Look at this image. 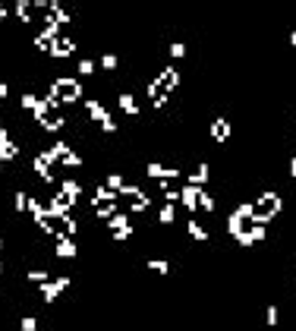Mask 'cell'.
I'll list each match as a JSON object with an SVG mask.
<instances>
[{"label": "cell", "instance_id": "6da1fadb", "mask_svg": "<svg viewBox=\"0 0 296 331\" xmlns=\"http://www.w3.org/2000/svg\"><path fill=\"white\" fill-rule=\"evenodd\" d=\"M284 208V199L278 193H261L255 202H249V215H252L255 224H268L278 218V211Z\"/></svg>", "mask_w": 296, "mask_h": 331}, {"label": "cell", "instance_id": "7a4b0ae2", "mask_svg": "<svg viewBox=\"0 0 296 331\" xmlns=\"http://www.w3.org/2000/svg\"><path fill=\"white\" fill-rule=\"evenodd\" d=\"M82 95V82L79 79H73V76H57L51 82V95L57 104H70V101H76V98Z\"/></svg>", "mask_w": 296, "mask_h": 331}, {"label": "cell", "instance_id": "3957f363", "mask_svg": "<svg viewBox=\"0 0 296 331\" xmlns=\"http://www.w3.org/2000/svg\"><path fill=\"white\" fill-rule=\"evenodd\" d=\"M211 139L218 145H224L227 139H230V120H224V117H218V120L211 123Z\"/></svg>", "mask_w": 296, "mask_h": 331}, {"label": "cell", "instance_id": "277c9868", "mask_svg": "<svg viewBox=\"0 0 296 331\" xmlns=\"http://www.w3.org/2000/svg\"><path fill=\"white\" fill-rule=\"evenodd\" d=\"M205 180H208V164H199V167L189 174V183H192V186H202Z\"/></svg>", "mask_w": 296, "mask_h": 331}, {"label": "cell", "instance_id": "5b68a950", "mask_svg": "<svg viewBox=\"0 0 296 331\" xmlns=\"http://www.w3.org/2000/svg\"><path fill=\"white\" fill-rule=\"evenodd\" d=\"M117 104H120V108L126 110V114H132V117L139 114V104L132 101V95H120V98H117Z\"/></svg>", "mask_w": 296, "mask_h": 331}, {"label": "cell", "instance_id": "8992f818", "mask_svg": "<svg viewBox=\"0 0 296 331\" xmlns=\"http://www.w3.org/2000/svg\"><path fill=\"white\" fill-rule=\"evenodd\" d=\"M186 230H189L192 240H208V230L202 227V224H196V221H186Z\"/></svg>", "mask_w": 296, "mask_h": 331}, {"label": "cell", "instance_id": "52a82bcc", "mask_svg": "<svg viewBox=\"0 0 296 331\" xmlns=\"http://www.w3.org/2000/svg\"><path fill=\"white\" fill-rule=\"evenodd\" d=\"M148 268L158 271V275H167V271H170V265H167L164 259H148Z\"/></svg>", "mask_w": 296, "mask_h": 331}, {"label": "cell", "instance_id": "ba28073f", "mask_svg": "<svg viewBox=\"0 0 296 331\" xmlns=\"http://www.w3.org/2000/svg\"><path fill=\"white\" fill-rule=\"evenodd\" d=\"M173 205H164V208H161V224H173Z\"/></svg>", "mask_w": 296, "mask_h": 331}, {"label": "cell", "instance_id": "9c48e42d", "mask_svg": "<svg viewBox=\"0 0 296 331\" xmlns=\"http://www.w3.org/2000/svg\"><path fill=\"white\" fill-rule=\"evenodd\" d=\"M92 73H95V63H92V60H82V63H79V76H92Z\"/></svg>", "mask_w": 296, "mask_h": 331}, {"label": "cell", "instance_id": "30bf717a", "mask_svg": "<svg viewBox=\"0 0 296 331\" xmlns=\"http://www.w3.org/2000/svg\"><path fill=\"white\" fill-rule=\"evenodd\" d=\"M186 54V44H170V57H183Z\"/></svg>", "mask_w": 296, "mask_h": 331}, {"label": "cell", "instance_id": "8fae6325", "mask_svg": "<svg viewBox=\"0 0 296 331\" xmlns=\"http://www.w3.org/2000/svg\"><path fill=\"white\" fill-rule=\"evenodd\" d=\"M268 325H278V309H274V306L268 309Z\"/></svg>", "mask_w": 296, "mask_h": 331}, {"label": "cell", "instance_id": "7c38bea8", "mask_svg": "<svg viewBox=\"0 0 296 331\" xmlns=\"http://www.w3.org/2000/svg\"><path fill=\"white\" fill-rule=\"evenodd\" d=\"M0 98H6V82H0Z\"/></svg>", "mask_w": 296, "mask_h": 331}, {"label": "cell", "instance_id": "4fadbf2b", "mask_svg": "<svg viewBox=\"0 0 296 331\" xmlns=\"http://www.w3.org/2000/svg\"><path fill=\"white\" fill-rule=\"evenodd\" d=\"M3 16H6V6H3V3H0V22H3Z\"/></svg>", "mask_w": 296, "mask_h": 331}, {"label": "cell", "instance_id": "5bb4252c", "mask_svg": "<svg viewBox=\"0 0 296 331\" xmlns=\"http://www.w3.org/2000/svg\"><path fill=\"white\" fill-rule=\"evenodd\" d=\"M290 41H293V48H296V32H293V35H290Z\"/></svg>", "mask_w": 296, "mask_h": 331}, {"label": "cell", "instance_id": "9a60e30c", "mask_svg": "<svg viewBox=\"0 0 296 331\" xmlns=\"http://www.w3.org/2000/svg\"><path fill=\"white\" fill-rule=\"evenodd\" d=\"M0 249H3V240H0Z\"/></svg>", "mask_w": 296, "mask_h": 331}]
</instances>
